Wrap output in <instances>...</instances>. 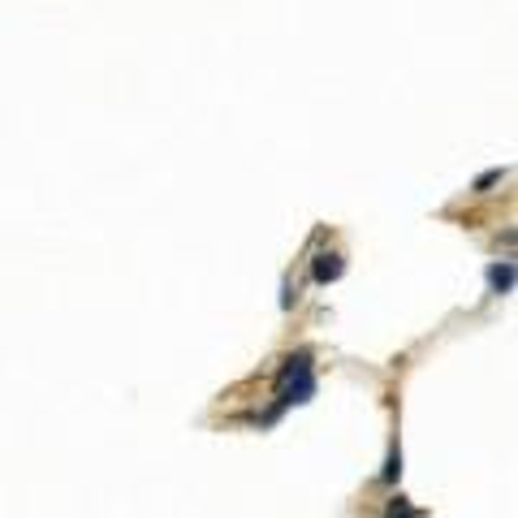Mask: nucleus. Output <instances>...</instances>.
<instances>
[{
    "instance_id": "obj_1",
    "label": "nucleus",
    "mask_w": 518,
    "mask_h": 518,
    "mask_svg": "<svg viewBox=\"0 0 518 518\" xmlns=\"http://www.w3.org/2000/svg\"><path fill=\"white\" fill-rule=\"evenodd\" d=\"M311 389H316V380H311V363H307V355L290 359L285 380H281V406H290V402H307L311 398Z\"/></svg>"
},
{
    "instance_id": "obj_3",
    "label": "nucleus",
    "mask_w": 518,
    "mask_h": 518,
    "mask_svg": "<svg viewBox=\"0 0 518 518\" xmlns=\"http://www.w3.org/2000/svg\"><path fill=\"white\" fill-rule=\"evenodd\" d=\"M488 277H493V285H497V290H505V285H510V264H505V268H493Z\"/></svg>"
},
{
    "instance_id": "obj_2",
    "label": "nucleus",
    "mask_w": 518,
    "mask_h": 518,
    "mask_svg": "<svg viewBox=\"0 0 518 518\" xmlns=\"http://www.w3.org/2000/svg\"><path fill=\"white\" fill-rule=\"evenodd\" d=\"M316 277L319 281H333V277H341V264H338V255H324L316 264Z\"/></svg>"
},
{
    "instance_id": "obj_4",
    "label": "nucleus",
    "mask_w": 518,
    "mask_h": 518,
    "mask_svg": "<svg viewBox=\"0 0 518 518\" xmlns=\"http://www.w3.org/2000/svg\"><path fill=\"white\" fill-rule=\"evenodd\" d=\"M501 181V169H493V173H484V178H479V190H488V186H497Z\"/></svg>"
}]
</instances>
